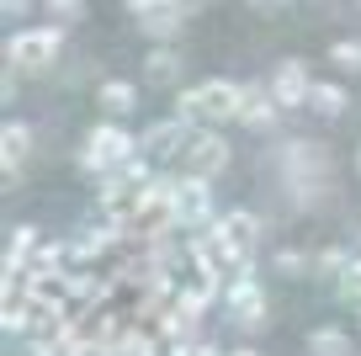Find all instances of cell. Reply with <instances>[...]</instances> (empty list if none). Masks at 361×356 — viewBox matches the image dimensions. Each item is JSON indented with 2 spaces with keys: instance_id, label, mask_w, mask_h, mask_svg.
I'll return each mask as SVG.
<instances>
[{
  "instance_id": "1",
  "label": "cell",
  "mask_w": 361,
  "mask_h": 356,
  "mask_svg": "<svg viewBox=\"0 0 361 356\" xmlns=\"http://www.w3.org/2000/svg\"><path fill=\"white\" fill-rule=\"evenodd\" d=\"M133 155H144V144H138L128 128H117L112 117H106V123L90 128V138L80 144V155H75V160H80V170H85L90 181H102V176H112L117 165H128Z\"/></svg>"
},
{
  "instance_id": "2",
  "label": "cell",
  "mask_w": 361,
  "mask_h": 356,
  "mask_svg": "<svg viewBox=\"0 0 361 356\" xmlns=\"http://www.w3.org/2000/svg\"><path fill=\"white\" fill-rule=\"evenodd\" d=\"M59 48H64V27H22L6 43V64L22 75H43V69H54Z\"/></svg>"
},
{
  "instance_id": "3",
  "label": "cell",
  "mask_w": 361,
  "mask_h": 356,
  "mask_svg": "<svg viewBox=\"0 0 361 356\" xmlns=\"http://www.w3.org/2000/svg\"><path fill=\"white\" fill-rule=\"evenodd\" d=\"M170 202H176V229H207L218 218L213 208V181L202 176H170Z\"/></svg>"
},
{
  "instance_id": "4",
  "label": "cell",
  "mask_w": 361,
  "mask_h": 356,
  "mask_svg": "<svg viewBox=\"0 0 361 356\" xmlns=\"http://www.w3.org/2000/svg\"><path fill=\"white\" fill-rule=\"evenodd\" d=\"M224 314L239 324V330H260V324H266L271 298H266V287H260L255 271H245V277H228V282H224Z\"/></svg>"
},
{
  "instance_id": "5",
  "label": "cell",
  "mask_w": 361,
  "mask_h": 356,
  "mask_svg": "<svg viewBox=\"0 0 361 356\" xmlns=\"http://www.w3.org/2000/svg\"><path fill=\"white\" fill-rule=\"evenodd\" d=\"M276 165L287 181H329V149L319 138H293L276 149Z\"/></svg>"
},
{
  "instance_id": "6",
  "label": "cell",
  "mask_w": 361,
  "mask_h": 356,
  "mask_svg": "<svg viewBox=\"0 0 361 356\" xmlns=\"http://www.w3.org/2000/svg\"><path fill=\"white\" fill-rule=\"evenodd\" d=\"M180 160H186V176L218 181V176L228 170V138H224V134H213V128H197Z\"/></svg>"
},
{
  "instance_id": "7",
  "label": "cell",
  "mask_w": 361,
  "mask_h": 356,
  "mask_svg": "<svg viewBox=\"0 0 361 356\" xmlns=\"http://www.w3.org/2000/svg\"><path fill=\"white\" fill-rule=\"evenodd\" d=\"M192 134H197V128H192V123H180L176 112H170V117H159V123H149L144 134H138V144H144L149 160H176V155H186Z\"/></svg>"
},
{
  "instance_id": "8",
  "label": "cell",
  "mask_w": 361,
  "mask_h": 356,
  "mask_svg": "<svg viewBox=\"0 0 361 356\" xmlns=\"http://www.w3.org/2000/svg\"><path fill=\"white\" fill-rule=\"evenodd\" d=\"M32 123H22V117H11V123L0 128V170H6V186H16L27 170V160H32Z\"/></svg>"
},
{
  "instance_id": "9",
  "label": "cell",
  "mask_w": 361,
  "mask_h": 356,
  "mask_svg": "<svg viewBox=\"0 0 361 356\" xmlns=\"http://www.w3.org/2000/svg\"><path fill=\"white\" fill-rule=\"evenodd\" d=\"M308 90H314V75H308L303 59H282V64L271 69V96H276V107H308Z\"/></svg>"
},
{
  "instance_id": "10",
  "label": "cell",
  "mask_w": 361,
  "mask_h": 356,
  "mask_svg": "<svg viewBox=\"0 0 361 356\" xmlns=\"http://www.w3.org/2000/svg\"><path fill=\"white\" fill-rule=\"evenodd\" d=\"M234 123H245L250 134H271V128L282 123V107H276L271 85H245L239 90V117Z\"/></svg>"
},
{
  "instance_id": "11",
  "label": "cell",
  "mask_w": 361,
  "mask_h": 356,
  "mask_svg": "<svg viewBox=\"0 0 361 356\" xmlns=\"http://www.w3.org/2000/svg\"><path fill=\"white\" fill-rule=\"evenodd\" d=\"M202 107H207V123H234L239 117V80H202Z\"/></svg>"
},
{
  "instance_id": "12",
  "label": "cell",
  "mask_w": 361,
  "mask_h": 356,
  "mask_svg": "<svg viewBox=\"0 0 361 356\" xmlns=\"http://www.w3.org/2000/svg\"><path fill=\"white\" fill-rule=\"evenodd\" d=\"M218 223L228 229V239H234L239 250H255V239L266 234V223H260L250 208H228V213H218Z\"/></svg>"
},
{
  "instance_id": "13",
  "label": "cell",
  "mask_w": 361,
  "mask_h": 356,
  "mask_svg": "<svg viewBox=\"0 0 361 356\" xmlns=\"http://www.w3.org/2000/svg\"><path fill=\"white\" fill-rule=\"evenodd\" d=\"M96 101H102V112H106V117H133V107H138V90L128 85V80H102Z\"/></svg>"
},
{
  "instance_id": "14",
  "label": "cell",
  "mask_w": 361,
  "mask_h": 356,
  "mask_svg": "<svg viewBox=\"0 0 361 356\" xmlns=\"http://www.w3.org/2000/svg\"><path fill=\"white\" fill-rule=\"evenodd\" d=\"M308 107H314L319 117H340V112L350 107V90L340 85V80H314V90H308Z\"/></svg>"
},
{
  "instance_id": "15",
  "label": "cell",
  "mask_w": 361,
  "mask_h": 356,
  "mask_svg": "<svg viewBox=\"0 0 361 356\" xmlns=\"http://www.w3.org/2000/svg\"><path fill=\"white\" fill-rule=\"evenodd\" d=\"M287 197H293L303 213H319V208L335 202V186H329V181H287Z\"/></svg>"
},
{
  "instance_id": "16",
  "label": "cell",
  "mask_w": 361,
  "mask_h": 356,
  "mask_svg": "<svg viewBox=\"0 0 361 356\" xmlns=\"http://www.w3.org/2000/svg\"><path fill=\"white\" fill-rule=\"evenodd\" d=\"M308 351L314 356H350L356 345H350V335L340 330V324H319V330L308 335Z\"/></svg>"
},
{
  "instance_id": "17",
  "label": "cell",
  "mask_w": 361,
  "mask_h": 356,
  "mask_svg": "<svg viewBox=\"0 0 361 356\" xmlns=\"http://www.w3.org/2000/svg\"><path fill=\"white\" fill-rule=\"evenodd\" d=\"M350 266H356V250H345V245L314 250V271H319V277H329V282H340V277H345Z\"/></svg>"
},
{
  "instance_id": "18",
  "label": "cell",
  "mask_w": 361,
  "mask_h": 356,
  "mask_svg": "<svg viewBox=\"0 0 361 356\" xmlns=\"http://www.w3.org/2000/svg\"><path fill=\"white\" fill-rule=\"evenodd\" d=\"M180 22H186V16H180V11H170V6H159V11L138 16V27H144V32L154 37V43H170V37L180 32Z\"/></svg>"
},
{
  "instance_id": "19",
  "label": "cell",
  "mask_w": 361,
  "mask_h": 356,
  "mask_svg": "<svg viewBox=\"0 0 361 356\" xmlns=\"http://www.w3.org/2000/svg\"><path fill=\"white\" fill-rule=\"evenodd\" d=\"M144 75H149V80H159V85H176V80H180V54H176V48H165V43H159L154 54H149Z\"/></svg>"
},
{
  "instance_id": "20",
  "label": "cell",
  "mask_w": 361,
  "mask_h": 356,
  "mask_svg": "<svg viewBox=\"0 0 361 356\" xmlns=\"http://www.w3.org/2000/svg\"><path fill=\"white\" fill-rule=\"evenodd\" d=\"M276 271L282 277H308L314 271V250H276Z\"/></svg>"
},
{
  "instance_id": "21",
  "label": "cell",
  "mask_w": 361,
  "mask_h": 356,
  "mask_svg": "<svg viewBox=\"0 0 361 356\" xmlns=\"http://www.w3.org/2000/svg\"><path fill=\"white\" fill-rule=\"evenodd\" d=\"M329 64H335V69H361V37H340V43H329Z\"/></svg>"
},
{
  "instance_id": "22",
  "label": "cell",
  "mask_w": 361,
  "mask_h": 356,
  "mask_svg": "<svg viewBox=\"0 0 361 356\" xmlns=\"http://www.w3.org/2000/svg\"><path fill=\"white\" fill-rule=\"evenodd\" d=\"M43 6H48V16H54V27H69V22L85 16V0H43Z\"/></svg>"
},
{
  "instance_id": "23",
  "label": "cell",
  "mask_w": 361,
  "mask_h": 356,
  "mask_svg": "<svg viewBox=\"0 0 361 356\" xmlns=\"http://www.w3.org/2000/svg\"><path fill=\"white\" fill-rule=\"evenodd\" d=\"M16 96H22V69L6 64V80H0V101H16Z\"/></svg>"
},
{
  "instance_id": "24",
  "label": "cell",
  "mask_w": 361,
  "mask_h": 356,
  "mask_svg": "<svg viewBox=\"0 0 361 356\" xmlns=\"http://www.w3.org/2000/svg\"><path fill=\"white\" fill-rule=\"evenodd\" d=\"M165 6H170V11H180V16H197V11H202V0H165Z\"/></svg>"
},
{
  "instance_id": "25",
  "label": "cell",
  "mask_w": 361,
  "mask_h": 356,
  "mask_svg": "<svg viewBox=\"0 0 361 356\" xmlns=\"http://www.w3.org/2000/svg\"><path fill=\"white\" fill-rule=\"evenodd\" d=\"M27 6H32V0H0V11H6V16H27Z\"/></svg>"
},
{
  "instance_id": "26",
  "label": "cell",
  "mask_w": 361,
  "mask_h": 356,
  "mask_svg": "<svg viewBox=\"0 0 361 356\" xmlns=\"http://www.w3.org/2000/svg\"><path fill=\"white\" fill-rule=\"evenodd\" d=\"M228 356H260V351H250V345H239V351H228Z\"/></svg>"
},
{
  "instance_id": "27",
  "label": "cell",
  "mask_w": 361,
  "mask_h": 356,
  "mask_svg": "<svg viewBox=\"0 0 361 356\" xmlns=\"http://www.w3.org/2000/svg\"><path fill=\"white\" fill-rule=\"evenodd\" d=\"M356 170H361V149H356Z\"/></svg>"
},
{
  "instance_id": "28",
  "label": "cell",
  "mask_w": 361,
  "mask_h": 356,
  "mask_svg": "<svg viewBox=\"0 0 361 356\" xmlns=\"http://www.w3.org/2000/svg\"><path fill=\"white\" fill-rule=\"evenodd\" d=\"M356 6H361V0H356Z\"/></svg>"
}]
</instances>
